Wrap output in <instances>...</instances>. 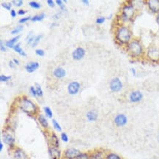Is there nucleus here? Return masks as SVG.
I'll return each mask as SVG.
<instances>
[{
    "label": "nucleus",
    "instance_id": "f3484780",
    "mask_svg": "<svg viewBox=\"0 0 159 159\" xmlns=\"http://www.w3.org/2000/svg\"><path fill=\"white\" fill-rule=\"evenodd\" d=\"M87 117L88 120L90 121H95L98 118V114L95 111H90L87 113Z\"/></svg>",
    "mask_w": 159,
    "mask_h": 159
},
{
    "label": "nucleus",
    "instance_id": "0eeeda50",
    "mask_svg": "<svg viewBox=\"0 0 159 159\" xmlns=\"http://www.w3.org/2000/svg\"><path fill=\"white\" fill-rule=\"evenodd\" d=\"M133 13H134V10H133V7L132 6H126V7H125L124 9H123V17H124V19H126V20H128V19H130L133 16Z\"/></svg>",
    "mask_w": 159,
    "mask_h": 159
},
{
    "label": "nucleus",
    "instance_id": "bb28decb",
    "mask_svg": "<svg viewBox=\"0 0 159 159\" xmlns=\"http://www.w3.org/2000/svg\"><path fill=\"white\" fill-rule=\"evenodd\" d=\"M42 36H43L42 35H38V36H37L36 38H35L34 41H33V43L32 44V47H35V46H37V45H38V42H39V41H40V38H42Z\"/></svg>",
    "mask_w": 159,
    "mask_h": 159
},
{
    "label": "nucleus",
    "instance_id": "39448f33",
    "mask_svg": "<svg viewBox=\"0 0 159 159\" xmlns=\"http://www.w3.org/2000/svg\"><path fill=\"white\" fill-rule=\"evenodd\" d=\"M80 154H81L80 151L74 148L68 149L65 153V156L68 159H76Z\"/></svg>",
    "mask_w": 159,
    "mask_h": 159
},
{
    "label": "nucleus",
    "instance_id": "dca6fc26",
    "mask_svg": "<svg viewBox=\"0 0 159 159\" xmlns=\"http://www.w3.org/2000/svg\"><path fill=\"white\" fill-rule=\"evenodd\" d=\"M20 38H21L20 35H18V36L15 37V38H13V39H11V40L7 41V43H6V46H7V47H9V48H14V46H15V42L18 41V40H19Z\"/></svg>",
    "mask_w": 159,
    "mask_h": 159
},
{
    "label": "nucleus",
    "instance_id": "49530a36",
    "mask_svg": "<svg viewBox=\"0 0 159 159\" xmlns=\"http://www.w3.org/2000/svg\"><path fill=\"white\" fill-rule=\"evenodd\" d=\"M0 48H1V51H2V52H5V51H6L5 48V46H3L2 41H1V47H0Z\"/></svg>",
    "mask_w": 159,
    "mask_h": 159
},
{
    "label": "nucleus",
    "instance_id": "a19ab883",
    "mask_svg": "<svg viewBox=\"0 0 159 159\" xmlns=\"http://www.w3.org/2000/svg\"><path fill=\"white\" fill-rule=\"evenodd\" d=\"M56 3L59 6H60V7H61V9H62V10H64L65 9V6L63 5V4H62V1H60V0H56Z\"/></svg>",
    "mask_w": 159,
    "mask_h": 159
},
{
    "label": "nucleus",
    "instance_id": "37998d69",
    "mask_svg": "<svg viewBox=\"0 0 159 159\" xmlns=\"http://www.w3.org/2000/svg\"><path fill=\"white\" fill-rule=\"evenodd\" d=\"M35 37H31L30 38H28V42H27V44H30L31 43H33V41H34V40H35Z\"/></svg>",
    "mask_w": 159,
    "mask_h": 159
},
{
    "label": "nucleus",
    "instance_id": "e433bc0d",
    "mask_svg": "<svg viewBox=\"0 0 159 159\" xmlns=\"http://www.w3.org/2000/svg\"><path fill=\"white\" fill-rule=\"evenodd\" d=\"M35 53H36L37 55H38V56H44V54H45L44 51H43L42 49L36 50V51H35Z\"/></svg>",
    "mask_w": 159,
    "mask_h": 159
},
{
    "label": "nucleus",
    "instance_id": "a18cd8bd",
    "mask_svg": "<svg viewBox=\"0 0 159 159\" xmlns=\"http://www.w3.org/2000/svg\"><path fill=\"white\" fill-rule=\"evenodd\" d=\"M10 14H11V15H12V17L14 18V17L16 16L17 13H16V12H15V11L14 10H12L11 12H10Z\"/></svg>",
    "mask_w": 159,
    "mask_h": 159
},
{
    "label": "nucleus",
    "instance_id": "72a5a7b5",
    "mask_svg": "<svg viewBox=\"0 0 159 159\" xmlns=\"http://www.w3.org/2000/svg\"><path fill=\"white\" fill-rule=\"evenodd\" d=\"M61 138H62V140L65 142H67L68 141V137L65 133H62L61 134Z\"/></svg>",
    "mask_w": 159,
    "mask_h": 159
},
{
    "label": "nucleus",
    "instance_id": "4be33fe9",
    "mask_svg": "<svg viewBox=\"0 0 159 159\" xmlns=\"http://www.w3.org/2000/svg\"><path fill=\"white\" fill-rule=\"evenodd\" d=\"M149 56L153 59H157L159 56V53L157 50H151L149 52Z\"/></svg>",
    "mask_w": 159,
    "mask_h": 159
},
{
    "label": "nucleus",
    "instance_id": "79ce46f5",
    "mask_svg": "<svg viewBox=\"0 0 159 159\" xmlns=\"http://www.w3.org/2000/svg\"><path fill=\"white\" fill-rule=\"evenodd\" d=\"M47 3H48V5H49L50 7H54V2L53 0H48V1H47Z\"/></svg>",
    "mask_w": 159,
    "mask_h": 159
},
{
    "label": "nucleus",
    "instance_id": "c03bdc74",
    "mask_svg": "<svg viewBox=\"0 0 159 159\" xmlns=\"http://www.w3.org/2000/svg\"><path fill=\"white\" fill-rule=\"evenodd\" d=\"M25 13H26V12H25L24 10H19V12H18V14L20 15H24Z\"/></svg>",
    "mask_w": 159,
    "mask_h": 159
},
{
    "label": "nucleus",
    "instance_id": "2eb2a0df",
    "mask_svg": "<svg viewBox=\"0 0 159 159\" xmlns=\"http://www.w3.org/2000/svg\"><path fill=\"white\" fill-rule=\"evenodd\" d=\"M15 159H27V156L21 149H17L14 153Z\"/></svg>",
    "mask_w": 159,
    "mask_h": 159
},
{
    "label": "nucleus",
    "instance_id": "58836bf2",
    "mask_svg": "<svg viewBox=\"0 0 159 159\" xmlns=\"http://www.w3.org/2000/svg\"><path fill=\"white\" fill-rule=\"evenodd\" d=\"M29 19H31V17H26V18H23V19H21L19 20V23H23L25 22H27V21H28Z\"/></svg>",
    "mask_w": 159,
    "mask_h": 159
},
{
    "label": "nucleus",
    "instance_id": "1a4fd4ad",
    "mask_svg": "<svg viewBox=\"0 0 159 159\" xmlns=\"http://www.w3.org/2000/svg\"><path fill=\"white\" fill-rule=\"evenodd\" d=\"M85 55V51L82 48H77L73 52V58L76 60H82Z\"/></svg>",
    "mask_w": 159,
    "mask_h": 159
},
{
    "label": "nucleus",
    "instance_id": "8fccbe9b",
    "mask_svg": "<svg viewBox=\"0 0 159 159\" xmlns=\"http://www.w3.org/2000/svg\"><path fill=\"white\" fill-rule=\"evenodd\" d=\"M82 2H83V3H84V5H89V1H88V0H83Z\"/></svg>",
    "mask_w": 159,
    "mask_h": 159
},
{
    "label": "nucleus",
    "instance_id": "f704fd0d",
    "mask_svg": "<svg viewBox=\"0 0 159 159\" xmlns=\"http://www.w3.org/2000/svg\"><path fill=\"white\" fill-rule=\"evenodd\" d=\"M107 159H120V158L116 154H110L107 156Z\"/></svg>",
    "mask_w": 159,
    "mask_h": 159
},
{
    "label": "nucleus",
    "instance_id": "f03ea898",
    "mask_svg": "<svg viewBox=\"0 0 159 159\" xmlns=\"http://www.w3.org/2000/svg\"><path fill=\"white\" fill-rule=\"evenodd\" d=\"M131 32L126 27H121L117 32V39L122 44H127L131 39Z\"/></svg>",
    "mask_w": 159,
    "mask_h": 159
},
{
    "label": "nucleus",
    "instance_id": "4c0bfd02",
    "mask_svg": "<svg viewBox=\"0 0 159 159\" xmlns=\"http://www.w3.org/2000/svg\"><path fill=\"white\" fill-rule=\"evenodd\" d=\"M104 21H105L104 17H100V18H98V19H97V20H96V23L101 24V23H103Z\"/></svg>",
    "mask_w": 159,
    "mask_h": 159
},
{
    "label": "nucleus",
    "instance_id": "ea45409f",
    "mask_svg": "<svg viewBox=\"0 0 159 159\" xmlns=\"http://www.w3.org/2000/svg\"><path fill=\"white\" fill-rule=\"evenodd\" d=\"M30 93H31V94H32V95L34 96V97H35V96L37 95L36 90H35L33 87H30Z\"/></svg>",
    "mask_w": 159,
    "mask_h": 159
},
{
    "label": "nucleus",
    "instance_id": "f257e3e1",
    "mask_svg": "<svg viewBox=\"0 0 159 159\" xmlns=\"http://www.w3.org/2000/svg\"><path fill=\"white\" fill-rule=\"evenodd\" d=\"M21 110L29 115H35L36 112V107L32 101L27 98H23L19 103Z\"/></svg>",
    "mask_w": 159,
    "mask_h": 159
},
{
    "label": "nucleus",
    "instance_id": "7c9ffc66",
    "mask_svg": "<svg viewBox=\"0 0 159 159\" xmlns=\"http://www.w3.org/2000/svg\"><path fill=\"white\" fill-rule=\"evenodd\" d=\"M11 78V76H6L5 75H2L0 76V81L1 82H7Z\"/></svg>",
    "mask_w": 159,
    "mask_h": 159
},
{
    "label": "nucleus",
    "instance_id": "7ed1b4c3",
    "mask_svg": "<svg viewBox=\"0 0 159 159\" xmlns=\"http://www.w3.org/2000/svg\"><path fill=\"white\" fill-rule=\"evenodd\" d=\"M128 52L133 56H138L142 52V48L141 44L137 41H133L128 45Z\"/></svg>",
    "mask_w": 159,
    "mask_h": 159
},
{
    "label": "nucleus",
    "instance_id": "b1692460",
    "mask_svg": "<svg viewBox=\"0 0 159 159\" xmlns=\"http://www.w3.org/2000/svg\"><path fill=\"white\" fill-rule=\"evenodd\" d=\"M36 93H37V95H38L39 97H42L43 95H44L42 88H41L40 86L38 84H36Z\"/></svg>",
    "mask_w": 159,
    "mask_h": 159
},
{
    "label": "nucleus",
    "instance_id": "c9c22d12",
    "mask_svg": "<svg viewBox=\"0 0 159 159\" xmlns=\"http://www.w3.org/2000/svg\"><path fill=\"white\" fill-rule=\"evenodd\" d=\"M13 3L17 7H20L23 5V1H21V0H15V1L14 0V1H13Z\"/></svg>",
    "mask_w": 159,
    "mask_h": 159
},
{
    "label": "nucleus",
    "instance_id": "a211bd4d",
    "mask_svg": "<svg viewBox=\"0 0 159 159\" xmlns=\"http://www.w3.org/2000/svg\"><path fill=\"white\" fill-rule=\"evenodd\" d=\"M50 155L52 156V159H58L60 158V153L59 152V150L56 148H52L50 150Z\"/></svg>",
    "mask_w": 159,
    "mask_h": 159
},
{
    "label": "nucleus",
    "instance_id": "c85d7f7f",
    "mask_svg": "<svg viewBox=\"0 0 159 159\" xmlns=\"http://www.w3.org/2000/svg\"><path fill=\"white\" fill-rule=\"evenodd\" d=\"M91 159H103V158L101 153H96L92 156Z\"/></svg>",
    "mask_w": 159,
    "mask_h": 159
},
{
    "label": "nucleus",
    "instance_id": "a878e982",
    "mask_svg": "<svg viewBox=\"0 0 159 159\" xmlns=\"http://www.w3.org/2000/svg\"><path fill=\"white\" fill-rule=\"evenodd\" d=\"M23 26H18L17 27H15V29H13V31H12V35H15V34H17V33L21 32V31L23 30Z\"/></svg>",
    "mask_w": 159,
    "mask_h": 159
},
{
    "label": "nucleus",
    "instance_id": "5fc2aeb1",
    "mask_svg": "<svg viewBox=\"0 0 159 159\" xmlns=\"http://www.w3.org/2000/svg\"><path fill=\"white\" fill-rule=\"evenodd\" d=\"M158 142H159V134H158Z\"/></svg>",
    "mask_w": 159,
    "mask_h": 159
},
{
    "label": "nucleus",
    "instance_id": "9b49d317",
    "mask_svg": "<svg viewBox=\"0 0 159 159\" xmlns=\"http://www.w3.org/2000/svg\"><path fill=\"white\" fill-rule=\"evenodd\" d=\"M3 139L4 142H5V144L10 145V146H13V144L15 142V139L10 133H5L3 134Z\"/></svg>",
    "mask_w": 159,
    "mask_h": 159
},
{
    "label": "nucleus",
    "instance_id": "6ab92c4d",
    "mask_svg": "<svg viewBox=\"0 0 159 159\" xmlns=\"http://www.w3.org/2000/svg\"><path fill=\"white\" fill-rule=\"evenodd\" d=\"M38 121H39V123H40V125H42V126L44 127V128H47V127H48V122H47V119L45 118V117H44V115H39Z\"/></svg>",
    "mask_w": 159,
    "mask_h": 159
},
{
    "label": "nucleus",
    "instance_id": "ddd939ff",
    "mask_svg": "<svg viewBox=\"0 0 159 159\" xmlns=\"http://www.w3.org/2000/svg\"><path fill=\"white\" fill-rule=\"evenodd\" d=\"M39 67V63L36 62H30L29 63H27L25 66L26 70L29 73H32L36 70Z\"/></svg>",
    "mask_w": 159,
    "mask_h": 159
},
{
    "label": "nucleus",
    "instance_id": "aec40b11",
    "mask_svg": "<svg viewBox=\"0 0 159 159\" xmlns=\"http://www.w3.org/2000/svg\"><path fill=\"white\" fill-rule=\"evenodd\" d=\"M13 48H14V50L15 51V52H16L17 53H19V54L21 55V56H26V53L23 52L22 48H21L20 47V44H18L15 45Z\"/></svg>",
    "mask_w": 159,
    "mask_h": 159
},
{
    "label": "nucleus",
    "instance_id": "5701e85b",
    "mask_svg": "<svg viewBox=\"0 0 159 159\" xmlns=\"http://www.w3.org/2000/svg\"><path fill=\"white\" fill-rule=\"evenodd\" d=\"M45 14L44 13H41L40 15H35L34 17L32 18V21H41L43 19H44Z\"/></svg>",
    "mask_w": 159,
    "mask_h": 159
},
{
    "label": "nucleus",
    "instance_id": "9d476101",
    "mask_svg": "<svg viewBox=\"0 0 159 159\" xmlns=\"http://www.w3.org/2000/svg\"><path fill=\"white\" fill-rule=\"evenodd\" d=\"M143 95L142 93L139 91H134L131 93L130 95V101L133 103H136V102L140 101L142 99Z\"/></svg>",
    "mask_w": 159,
    "mask_h": 159
},
{
    "label": "nucleus",
    "instance_id": "20e7f679",
    "mask_svg": "<svg viewBox=\"0 0 159 159\" xmlns=\"http://www.w3.org/2000/svg\"><path fill=\"white\" fill-rule=\"evenodd\" d=\"M123 88V84L118 78H113L110 82V89L113 92H119Z\"/></svg>",
    "mask_w": 159,
    "mask_h": 159
},
{
    "label": "nucleus",
    "instance_id": "4468645a",
    "mask_svg": "<svg viewBox=\"0 0 159 159\" xmlns=\"http://www.w3.org/2000/svg\"><path fill=\"white\" fill-rule=\"evenodd\" d=\"M66 75V71L62 68H57L54 70V76L56 78H63Z\"/></svg>",
    "mask_w": 159,
    "mask_h": 159
},
{
    "label": "nucleus",
    "instance_id": "09e8293b",
    "mask_svg": "<svg viewBox=\"0 0 159 159\" xmlns=\"http://www.w3.org/2000/svg\"><path fill=\"white\" fill-rule=\"evenodd\" d=\"M13 62H14L15 64H16V65H19V60H16V59H13Z\"/></svg>",
    "mask_w": 159,
    "mask_h": 159
},
{
    "label": "nucleus",
    "instance_id": "f8f14e48",
    "mask_svg": "<svg viewBox=\"0 0 159 159\" xmlns=\"http://www.w3.org/2000/svg\"><path fill=\"white\" fill-rule=\"evenodd\" d=\"M150 9L154 13L159 12V0H150L148 2Z\"/></svg>",
    "mask_w": 159,
    "mask_h": 159
},
{
    "label": "nucleus",
    "instance_id": "de8ad7c7",
    "mask_svg": "<svg viewBox=\"0 0 159 159\" xmlns=\"http://www.w3.org/2000/svg\"><path fill=\"white\" fill-rule=\"evenodd\" d=\"M14 62H12V61H10V62H9V66L10 67V68H14Z\"/></svg>",
    "mask_w": 159,
    "mask_h": 159
},
{
    "label": "nucleus",
    "instance_id": "423d86ee",
    "mask_svg": "<svg viewBox=\"0 0 159 159\" xmlns=\"http://www.w3.org/2000/svg\"><path fill=\"white\" fill-rule=\"evenodd\" d=\"M115 124L119 127L124 126L125 125H126L127 123V117L125 115H118L115 119Z\"/></svg>",
    "mask_w": 159,
    "mask_h": 159
},
{
    "label": "nucleus",
    "instance_id": "3c124183",
    "mask_svg": "<svg viewBox=\"0 0 159 159\" xmlns=\"http://www.w3.org/2000/svg\"><path fill=\"white\" fill-rule=\"evenodd\" d=\"M131 71H132V73H133V75H136V71H135V69L134 68H131Z\"/></svg>",
    "mask_w": 159,
    "mask_h": 159
},
{
    "label": "nucleus",
    "instance_id": "cd10ccee",
    "mask_svg": "<svg viewBox=\"0 0 159 159\" xmlns=\"http://www.w3.org/2000/svg\"><path fill=\"white\" fill-rule=\"evenodd\" d=\"M29 5H30V7H32V8L35 9H39L40 7V4L36 2H29Z\"/></svg>",
    "mask_w": 159,
    "mask_h": 159
},
{
    "label": "nucleus",
    "instance_id": "c756f323",
    "mask_svg": "<svg viewBox=\"0 0 159 159\" xmlns=\"http://www.w3.org/2000/svg\"><path fill=\"white\" fill-rule=\"evenodd\" d=\"M52 123H53V125H54V128L56 129V130L59 131H61V130H62V128H61L60 125H59V123H57V122L55 120V119H53Z\"/></svg>",
    "mask_w": 159,
    "mask_h": 159
},
{
    "label": "nucleus",
    "instance_id": "412c9836",
    "mask_svg": "<svg viewBox=\"0 0 159 159\" xmlns=\"http://www.w3.org/2000/svg\"><path fill=\"white\" fill-rule=\"evenodd\" d=\"M51 143L54 145V148H57L59 146V140L57 136L55 134H53L52 136V138H51Z\"/></svg>",
    "mask_w": 159,
    "mask_h": 159
},
{
    "label": "nucleus",
    "instance_id": "603ef678",
    "mask_svg": "<svg viewBox=\"0 0 159 159\" xmlns=\"http://www.w3.org/2000/svg\"><path fill=\"white\" fill-rule=\"evenodd\" d=\"M2 148H3V144H2V142H0V150H2Z\"/></svg>",
    "mask_w": 159,
    "mask_h": 159
},
{
    "label": "nucleus",
    "instance_id": "2f4dec72",
    "mask_svg": "<svg viewBox=\"0 0 159 159\" xmlns=\"http://www.w3.org/2000/svg\"><path fill=\"white\" fill-rule=\"evenodd\" d=\"M76 159H90L89 156L87 154L85 153H81Z\"/></svg>",
    "mask_w": 159,
    "mask_h": 159
},
{
    "label": "nucleus",
    "instance_id": "393cba45",
    "mask_svg": "<svg viewBox=\"0 0 159 159\" xmlns=\"http://www.w3.org/2000/svg\"><path fill=\"white\" fill-rule=\"evenodd\" d=\"M44 111H45V113H46L47 117H49V118H52V116H53L52 110H51L48 107H45L44 108Z\"/></svg>",
    "mask_w": 159,
    "mask_h": 159
},
{
    "label": "nucleus",
    "instance_id": "473e14b6",
    "mask_svg": "<svg viewBox=\"0 0 159 159\" xmlns=\"http://www.w3.org/2000/svg\"><path fill=\"white\" fill-rule=\"evenodd\" d=\"M2 6L4 8L7 10H10L11 9V4H10V3L4 2V3L2 4Z\"/></svg>",
    "mask_w": 159,
    "mask_h": 159
},
{
    "label": "nucleus",
    "instance_id": "864d4df0",
    "mask_svg": "<svg viewBox=\"0 0 159 159\" xmlns=\"http://www.w3.org/2000/svg\"><path fill=\"white\" fill-rule=\"evenodd\" d=\"M157 22H158V24H159V14L158 15V17H157Z\"/></svg>",
    "mask_w": 159,
    "mask_h": 159
},
{
    "label": "nucleus",
    "instance_id": "6e6552de",
    "mask_svg": "<svg viewBox=\"0 0 159 159\" xmlns=\"http://www.w3.org/2000/svg\"><path fill=\"white\" fill-rule=\"evenodd\" d=\"M80 88V84L79 83L76 82H73L70 83L69 85H68V93H69L70 95H75L78 92Z\"/></svg>",
    "mask_w": 159,
    "mask_h": 159
}]
</instances>
